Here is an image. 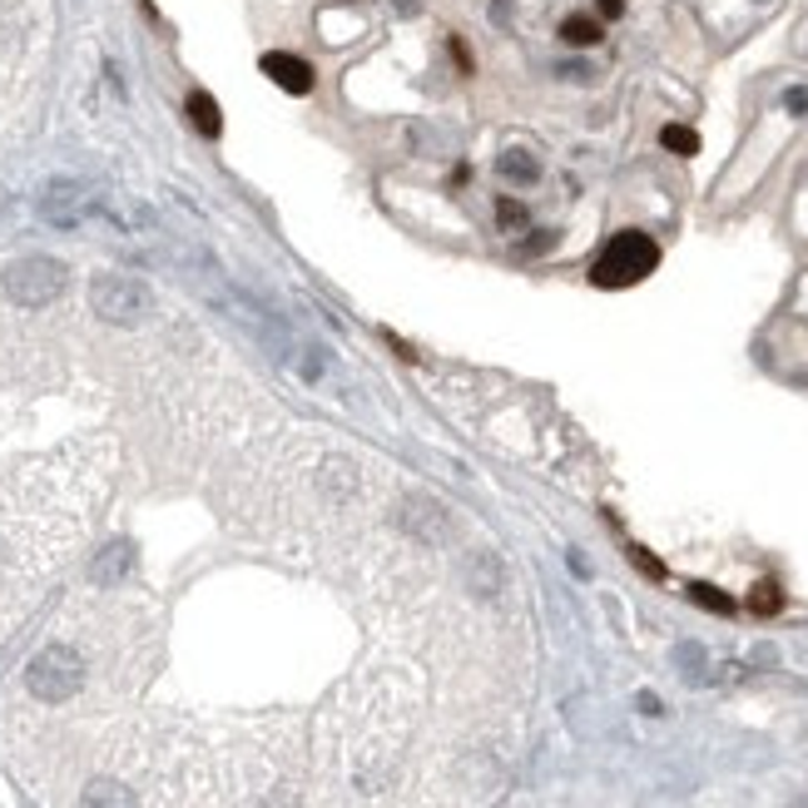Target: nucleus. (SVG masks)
I'll use <instances>...</instances> for the list:
<instances>
[{
  "label": "nucleus",
  "mask_w": 808,
  "mask_h": 808,
  "mask_svg": "<svg viewBox=\"0 0 808 808\" xmlns=\"http://www.w3.org/2000/svg\"><path fill=\"white\" fill-rule=\"evenodd\" d=\"M84 679H90L84 655L74 645L55 640L26 665V695L40 699V705H65V699H74L84 689Z\"/></svg>",
  "instance_id": "obj_1"
},
{
  "label": "nucleus",
  "mask_w": 808,
  "mask_h": 808,
  "mask_svg": "<svg viewBox=\"0 0 808 808\" xmlns=\"http://www.w3.org/2000/svg\"><path fill=\"white\" fill-rule=\"evenodd\" d=\"M655 263H660V243L650 239V233H615L610 243L600 249V259L590 263V283L595 289H630V283L650 279Z\"/></svg>",
  "instance_id": "obj_2"
},
{
  "label": "nucleus",
  "mask_w": 808,
  "mask_h": 808,
  "mask_svg": "<svg viewBox=\"0 0 808 808\" xmlns=\"http://www.w3.org/2000/svg\"><path fill=\"white\" fill-rule=\"evenodd\" d=\"M65 289H70V273H65V263H55V259H20L6 269V293H10V303H20V307H46Z\"/></svg>",
  "instance_id": "obj_3"
},
{
  "label": "nucleus",
  "mask_w": 808,
  "mask_h": 808,
  "mask_svg": "<svg viewBox=\"0 0 808 808\" xmlns=\"http://www.w3.org/2000/svg\"><path fill=\"white\" fill-rule=\"evenodd\" d=\"M149 293L140 279H124V273H100L90 283V307L104 317V323H134L144 313Z\"/></svg>",
  "instance_id": "obj_4"
},
{
  "label": "nucleus",
  "mask_w": 808,
  "mask_h": 808,
  "mask_svg": "<svg viewBox=\"0 0 808 808\" xmlns=\"http://www.w3.org/2000/svg\"><path fill=\"white\" fill-rule=\"evenodd\" d=\"M90 214H94V194L84 184H74V179H55L40 194V219L55 223V229H74V223Z\"/></svg>",
  "instance_id": "obj_5"
},
{
  "label": "nucleus",
  "mask_w": 808,
  "mask_h": 808,
  "mask_svg": "<svg viewBox=\"0 0 808 808\" xmlns=\"http://www.w3.org/2000/svg\"><path fill=\"white\" fill-rule=\"evenodd\" d=\"M263 74H269L279 90H289V94H307V90H313V70H307V60L283 55V50L263 55Z\"/></svg>",
  "instance_id": "obj_6"
},
{
  "label": "nucleus",
  "mask_w": 808,
  "mask_h": 808,
  "mask_svg": "<svg viewBox=\"0 0 808 808\" xmlns=\"http://www.w3.org/2000/svg\"><path fill=\"white\" fill-rule=\"evenodd\" d=\"M80 808H144V804H140V794H134L124 779H110V774H104V779L84 784Z\"/></svg>",
  "instance_id": "obj_7"
},
{
  "label": "nucleus",
  "mask_w": 808,
  "mask_h": 808,
  "mask_svg": "<svg viewBox=\"0 0 808 808\" xmlns=\"http://www.w3.org/2000/svg\"><path fill=\"white\" fill-rule=\"evenodd\" d=\"M130 566H134V551H130V541H114V546L104 551L100 560H94V580H100V586H114V580H124V576H130Z\"/></svg>",
  "instance_id": "obj_8"
},
{
  "label": "nucleus",
  "mask_w": 808,
  "mask_h": 808,
  "mask_svg": "<svg viewBox=\"0 0 808 808\" xmlns=\"http://www.w3.org/2000/svg\"><path fill=\"white\" fill-rule=\"evenodd\" d=\"M189 120H194V130L204 134V140H219V134H223V114H219V104L209 100L204 90L189 94Z\"/></svg>",
  "instance_id": "obj_9"
},
{
  "label": "nucleus",
  "mask_w": 808,
  "mask_h": 808,
  "mask_svg": "<svg viewBox=\"0 0 808 808\" xmlns=\"http://www.w3.org/2000/svg\"><path fill=\"white\" fill-rule=\"evenodd\" d=\"M600 20L595 16H570L566 26H560V40H566V46H600Z\"/></svg>",
  "instance_id": "obj_10"
},
{
  "label": "nucleus",
  "mask_w": 808,
  "mask_h": 808,
  "mask_svg": "<svg viewBox=\"0 0 808 808\" xmlns=\"http://www.w3.org/2000/svg\"><path fill=\"white\" fill-rule=\"evenodd\" d=\"M502 174L516 179V184H536L541 169H536V159H531L526 149H506V154H502Z\"/></svg>",
  "instance_id": "obj_11"
},
{
  "label": "nucleus",
  "mask_w": 808,
  "mask_h": 808,
  "mask_svg": "<svg viewBox=\"0 0 808 808\" xmlns=\"http://www.w3.org/2000/svg\"><path fill=\"white\" fill-rule=\"evenodd\" d=\"M660 144L669 149V154H695V149H699V134L689 130V124H665V130H660Z\"/></svg>",
  "instance_id": "obj_12"
},
{
  "label": "nucleus",
  "mask_w": 808,
  "mask_h": 808,
  "mask_svg": "<svg viewBox=\"0 0 808 808\" xmlns=\"http://www.w3.org/2000/svg\"><path fill=\"white\" fill-rule=\"evenodd\" d=\"M695 600L709 605V610H719V615L735 610V600H729V595H719V590H709V586H695Z\"/></svg>",
  "instance_id": "obj_13"
},
{
  "label": "nucleus",
  "mask_w": 808,
  "mask_h": 808,
  "mask_svg": "<svg viewBox=\"0 0 808 808\" xmlns=\"http://www.w3.org/2000/svg\"><path fill=\"white\" fill-rule=\"evenodd\" d=\"M754 610H759V615H774V610H779V586H769V580H764V586L754 590Z\"/></svg>",
  "instance_id": "obj_14"
},
{
  "label": "nucleus",
  "mask_w": 808,
  "mask_h": 808,
  "mask_svg": "<svg viewBox=\"0 0 808 808\" xmlns=\"http://www.w3.org/2000/svg\"><path fill=\"white\" fill-rule=\"evenodd\" d=\"M496 219H502L506 229H521V223H526V209H521L516 199H502V204H496Z\"/></svg>",
  "instance_id": "obj_15"
},
{
  "label": "nucleus",
  "mask_w": 808,
  "mask_h": 808,
  "mask_svg": "<svg viewBox=\"0 0 808 808\" xmlns=\"http://www.w3.org/2000/svg\"><path fill=\"white\" fill-rule=\"evenodd\" d=\"M789 110L794 114H808V90H789Z\"/></svg>",
  "instance_id": "obj_16"
},
{
  "label": "nucleus",
  "mask_w": 808,
  "mask_h": 808,
  "mask_svg": "<svg viewBox=\"0 0 808 808\" xmlns=\"http://www.w3.org/2000/svg\"><path fill=\"white\" fill-rule=\"evenodd\" d=\"M620 10H625V0H600V16H605V20H615Z\"/></svg>",
  "instance_id": "obj_17"
},
{
  "label": "nucleus",
  "mask_w": 808,
  "mask_h": 808,
  "mask_svg": "<svg viewBox=\"0 0 808 808\" xmlns=\"http://www.w3.org/2000/svg\"><path fill=\"white\" fill-rule=\"evenodd\" d=\"M794 808H808V799H799V804H794Z\"/></svg>",
  "instance_id": "obj_18"
}]
</instances>
